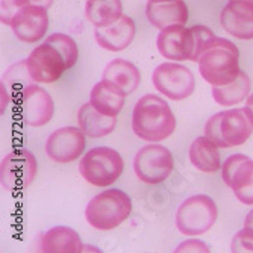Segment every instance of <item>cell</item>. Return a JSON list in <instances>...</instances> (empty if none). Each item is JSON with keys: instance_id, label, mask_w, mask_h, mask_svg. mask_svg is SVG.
Wrapping results in <instances>:
<instances>
[{"instance_id": "1", "label": "cell", "mask_w": 253, "mask_h": 253, "mask_svg": "<svg viewBox=\"0 0 253 253\" xmlns=\"http://www.w3.org/2000/svg\"><path fill=\"white\" fill-rule=\"evenodd\" d=\"M176 129V117L170 105L156 94H144L132 114V130L140 140L159 143Z\"/></svg>"}, {"instance_id": "2", "label": "cell", "mask_w": 253, "mask_h": 253, "mask_svg": "<svg viewBox=\"0 0 253 253\" xmlns=\"http://www.w3.org/2000/svg\"><path fill=\"white\" fill-rule=\"evenodd\" d=\"M197 62L200 76L212 86L231 84L241 72L238 47L226 38H215Z\"/></svg>"}, {"instance_id": "3", "label": "cell", "mask_w": 253, "mask_h": 253, "mask_svg": "<svg viewBox=\"0 0 253 253\" xmlns=\"http://www.w3.org/2000/svg\"><path fill=\"white\" fill-rule=\"evenodd\" d=\"M130 212V197L122 190L111 188L94 196L88 202L85 210V218L89 226H93L97 231L106 232L125 223Z\"/></svg>"}, {"instance_id": "4", "label": "cell", "mask_w": 253, "mask_h": 253, "mask_svg": "<svg viewBox=\"0 0 253 253\" xmlns=\"http://www.w3.org/2000/svg\"><path fill=\"white\" fill-rule=\"evenodd\" d=\"M253 133V120L243 109L221 111L212 116L205 126V136L221 149L244 144Z\"/></svg>"}, {"instance_id": "5", "label": "cell", "mask_w": 253, "mask_h": 253, "mask_svg": "<svg viewBox=\"0 0 253 253\" xmlns=\"http://www.w3.org/2000/svg\"><path fill=\"white\" fill-rule=\"evenodd\" d=\"M79 171L91 185L109 187L123 174L125 161L112 147H94L82 156Z\"/></svg>"}, {"instance_id": "6", "label": "cell", "mask_w": 253, "mask_h": 253, "mask_svg": "<svg viewBox=\"0 0 253 253\" xmlns=\"http://www.w3.org/2000/svg\"><path fill=\"white\" fill-rule=\"evenodd\" d=\"M218 217L215 202L205 194H196L183 200L176 212L177 231L188 237L208 232Z\"/></svg>"}, {"instance_id": "7", "label": "cell", "mask_w": 253, "mask_h": 253, "mask_svg": "<svg viewBox=\"0 0 253 253\" xmlns=\"http://www.w3.org/2000/svg\"><path fill=\"white\" fill-rule=\"evenodd\" d=\"M173 170V153L161 144H147L138 150L133 158V171L136 177L149 185L163 183Z\"/></svg>"}, {"instance_id": "8", "label": "cell", "mask_w": 253, "mask_h": 253, "mask_svg": "<svg viewBox=\"0 0 253 253\" xmlns=\"http://www.w3.org/2000/svg\"><path fill=\"white\" fill-rule=\"evenodd\" d=\"M152 82L161 94L174 102L188 99L196 89L193 72L177 62H164L158 65L153 70Z\"/></svg>"}, {"instance_id": "9", "label": "cell", "mask_w": 253, "mask_h": 253, "mask_svg": "<svg viewBox=\"0 0 253 253\" xmlns=\"http://www.w3.org/2000/svg\"><path fill=\"white\" fill-rule=\"evenodd\" d=\"M38 171L37 158L26 149L8 153L0 163V183L9 193H17L34 182Z\"/></svg>"}, {"instance_id": "10", "label": "cell", "mask_w": 253, "mask_h": 253, "mask_svg": "<svg viewBox=\"0 0 253 253\" xmlns=\"http://www.w3.org/2000/svg\"><path fill=\"white\" fill-rule=\"evenodd\" d=\"M17 112L20 120L26 126H45L55 114L52 96L42 86L35 84L26 86L17 96Z\"/></svg>"}, {"instance_id": "11", "label": "cell", "mask_w": 253, "mask_h": 253, "mask_svg": "<svg viewBox=\"0 0 253 253\" xmlns=\"http://www.w3.org/2000/svg\"><path fill=\"white\" fill-rule=\"evenodd\" d=\"M156 45L159 53L170 61L197 62L193 28L187 29L183 25H171L161 29Z\"/></svg>"}, {"instance_id": "12", "label": "cell", "mask_w": 253, "mask_h": 253, "mask_svg": "<svg viewBox=\"0 0 253 253\" xmlns=\"http://www.w3.org/2000/svg\"><path fill=\"white\" fill-rule=\"evenodd\" d=\"M221 176L241 203L253 205V159L243 153L231 155L221 166Z\"/></svg>"}, {"instance_id": "13", "label": "cell", "mask_w": 253, "mask_h": 253, "mask_svg": "<svg viewBox=\"0 0 253 253\" xmlns=\"http://www.w3.org/2000/svg\"><path fill=\"white\" fill-rule=\"evenodd\" d=\"M86 147V135L76 126H65L52 132L45 141V153L58 164L73 163Z\"/></svg>"}, {"instance_id": "14", "label": "cell", "mask_w": 253, "mask_h": 253, "mask_svg": "<svg viewBox=\"0 0 253 253\" xmlns=\"http://www.w3.org/2000/svg\"><path fill=\"white\" fill-rule=\"evenodd\" d=\"M26 62L32 79L40 84L56 82L64 72L68 70L62 55L47 41L35 47L28 56Z\"/></svg>"}, {"instance_id": "15", "label": "cell", "mask_w": 253, "mask_h": 253, "mask_svg": "<svg viewBox=\"0 0 253 253\" xmlns=\"http://www.w3.org/2000/svg\"><path fill=\"white\" fill-rule=\"evenodd\" d=\"M14 35L23 42H37L49 29V14L47 9L38 5H28L11 23Z\"/></svg>"}, {"instance_id": "16", "label": "cell", "mask_w": 253, "mask_h": 253, "mask_svg": "<svg viewBox=\"0 0 253 253\" xmlns=\"http://www.w3.org/2000/svg\"><path fill=\"white\" fill-rule=\"evenodd\" d=\"M223 29L238 40H253V3L249 0H229L220 14Z\"/></svg>"}, {"instance_id": "17", "label": "cell", "mask_w": 253, "mask_h": 253, "mask_svg": "<svg viewBox=\"0 0 253 253\" xmlns=\"http://www.w3.org/2000/svg\"><path fill=\"white\" fill-rule=\"evenodd\" d=\"M136 34V26L133 18L129 15H122L116 23L105 28H96L94 37L97 44L108 52H122L133 41Z\"/></svg>"}, {"instance_id": "18", "label": "cell", "mask_w": 253, "mask_h": 253, "mask_svg": "<svg viewBox=\"0 0 253 253\" xmlns=\"http://www.w3.org/2000/svg\"><path fill=\"white\" fill-rule=\"evenodd\" d=\"M38 250L42 253H79L84 250V243L75 229L55 226L40 237Z\"/></svg>"}, {"instance_id": "19", "label": "cell", "mask_w": 253, "mask_h": 253, "mask_svg": "<svg viewBox=\"0 0 253 253\" xmlns=\"http://www.w3.org/2000/svg\"><path fill=\"white\" fill-rule=\"evenodd\" d=\"M146 15L152 26L161 31L171 25H185L188 21V8L183 0L147 2Z\"/></svg>"}, {"instance_id": "20", "label": "cell", "mask_w": 253, "mask_h": 253, "mask_svg": "<svg viewBox=\"0 0 253 253\" xmlns=\"http://www.w3.org/2000/svg\"><path fill=\"white\" fill-rule=\"evenodd\" d=\"M102 81L114 85L126 96L132 94L136 88L140 86L141 82V73L133 62H129L126 59H112L103 70Z\"/></svg>"}, {"instance_id": "21", "label": "cell", "mask_w": 253, "mask_h": 253, "mask_svg": "<svg viewBox=\"0 0 253 253\" xmlns=\"http://www.w3.org/2000/svg\"><path fill=\"white\" fill-rule=\"evenodd\" d=\"M78 126L89 138H103L116 129L117 117L105 116L86 102L78 111Z\"/></svg>"}, {"instance_id": "22", "label": "cell", "mask_w": 253, "mask_h": 253, "mask_svg": "<svg viewBox=\"0 0 253 253\" xmlns=\"http://www.w3.org/2000/svg\"><path fill=\"white\" fill-rule=\"evenodd\" d=\"M126 102V94L114 85L100 81L89 93V103L105 116L117 117Z\"/></svg>"}, {"instance_id": "23", "label": "cell", "mask_w": 253, "mask_h": 253, "mask_svg": "<svg viewBox=\"0 0 253 253\" xmlns=\"http://www.w3.org/2000/svg\"><path fill=\"white\" fill-rule=\"evenodd\" d=\"M220 147L208 136H199L190 146L191 164L203 173H215L221 167Z\"/></svg>"}, {"instance_id": "24", "label": "cell", "mask_w": 253, "mask_h": 253, "mask_svg": "<svg viewBox=\"0 0 253 253\" xmlns=\"http://www.w3.org/2000/svg\"><path fill=\"white\" fill-rule=\"evenodd\" d=\"M85 14L96 28H105L123 15V3L122 0H86Z\"/></svg>"}, {"instance_id": "25", "label": "cell", "mask_w": 253, "mask_h": 253, "mask_svg": "<svg viewBox=\"0 0 253 253\" xmlns=\"http://www.w3.org/2000/svg\"><path fill=\"white\" fill-rule=\"evenodd\" d=\"M252 82L246 72H240L235 81L227 85L212 86V97L221 106H234L244 102L250 94Z\"/></svg>"}, {"instance_id": "26", "label": "cell", "mask_w": 253, "mask_h": 253, "mask_svg": "<svg viewBox=\"0 0 253 253\" xmlns=\"http://www.w3.org/2000/svg\"><path fill=\"white\" fill-rule=\"evenodd\" d=\"M32 82L35 81L29 73L26 61H18L17 64L11 65L2 76V84L11 91V94L12 91H23L26 86L32 85Z\"/></svg>"}, {"instance_id": "27", "label": "cell", "mask_w": 253, "mask_h": 253, "mask_svg": "<svg viewBox=\"0 0 253 253\" xmlns=\"http://www.w3.org/2000/svg\"><path fill=\"white\" fill-rule=\"evenodd\" d=\"M49 44H52L53 47L62 55L67 68L75 67V64L78 62V56H79V49L76 41L68 37L65 34H52L49 38H45Z\"/></svg>"}, {"instance_id": "28", "label": "cell", "mask_w": 253, "mask_h": 253, "mask_svg": "<svg viewBox=\"0 0 253 253\" xmlns=\"http://www.w3.org/2000/svg\"><path fill=\"white\" fill-rule=\"evenodd\" d=\"M31 0H0V20L3 25L11 26L14 18L23 8L29 5Z\"/></svg>"}, {"instance_id": "29", "label": "cell", "mask_w": 253, "mask_h": 253, "mask_svg": "<svg viewBox=\"0 0 253 253\" xmlns=\"http://www.w3.org/2000/svg\"><path fill=\"white\" fill-rule=\"evenodd\" d=\"M232 252H253V237H250L244 229L232 240Z\"/></svg>"}, {"instance_id": "30", "label": "cell", "mask_w": 253, "mask_h": 253, "mask_svg": "<svg viewBox=\"0 0 253 253\" xmlns=\"http://www.w3.org/2000/svg\"><path fill=\"white\" fill-rule=\"evenodd\" d=\"M211 249L206 246L203 241H200V240H188V241H183V243H180L177 247H176V250L174 252H210Z\"/></svg>"}, {"instance_id": "31", "label": "cell", "mask_w": 253, "mask_h": 253, "mask_svg": "<svg viewBox=\"0 0 253 253\" xmlns=\"http://www.w3.org/2000/svg\"><path fill=\"white\" fill-rule=\"evenodd\" d=\"M0 94H2V103H0V112H5L6 111V108H8V105H9V102H11V99H12V94H11V91L0 82Z\"/></svg>"}, {"instance_id": "32", "label": "cell", "mask_w": 253, "mask_h": 253, "mask_svg": "<svg viewBox=\"0 0 253 253\" xmlns=\"http://www.w3.org/2000/svg\"><path fill=\"white\" fill-rule=\"evenodd\" d=\"M244 231H246L250 237H253V210L246 215V220H244Z\"/></svg>"}, {"instance_id": "33", "label": "cell", "mask_w": 253, "mask_h": 253, "mask_svg": "<svg viewBox=\"0 0 253 253\" xmlns=\"http://www.w3.org/2000/svg\"><path fill=\"white\" fill-rule=\"evenodd\" d=\"M55 0H31V3L32 5H38V6H42L45 9H49L52 5H53Z\"/></svg>"}, {"instance_id": "34", "label": "cell", "mask_w": 253, "mask_h": 253, "mask_svg": "<svg viewBox=\"0 0 253 253\" xmlns=\"http://www.w3.org/2000/svg\"><path fill=\"white\" fill-rule=\"evenodd\" d=\"M244 109L249 112V116H250L252 120H253V94L247 97V102H246V108H244Z\"/></svg>"}, {"instance_id": "35", "label": "cell", "mask_w": 253, "mask_h": 253, "mask_svg": "<svg viewBox=\"0 0 253 253\" xmlns=\"http://www.w3.org/2000/svg\"><path fill=\"white\" fill-rule=\"evenodd\" d=\"M91 250L100 252V249H94V247H91V246H84V250H82V252H91Z\"/></svg>"}, {"instance_id": "36", "label": "cell", "mask_w": 253, "mask_h": 253, "mask_svg": "<svg viewBox=\"0 0 253 253\" xmlns=\"http://www.w3.org/2000/svg\"><path fill=\"white\" fill-rule=\"evenodd\" d=\"M149 2H163V0H149Z\"/></svg>"}, {"instance_id": "37", "label": "cell", "mask_w": 253, "mask_h": 253, "mask_svg": "<svg viewBox=\"0 0 253 253\" xmlns=\"http://www.w3.org/2000/svg\"><path fill=\"white\" fill-rule=\"evenodd\" d=\"M249 2H252V3H253V0H249Z\"/></svg>"}]
</instances>
